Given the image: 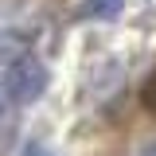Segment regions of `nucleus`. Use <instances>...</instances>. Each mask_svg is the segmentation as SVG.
Segmentation results:
<instances>
[{
    "label": "nucleus",
    "mask_w": 156,
    "mask_h": 156,
    "mask_svg": "<svg viewBox=\"0 0 156 156\" xmlns=\"http://www.w3.org/2000/svg\"><path fill=\"white\" fill-rule=\"evenodd\" d=\"M0 101H4V94H0Z\"/></svg>",
    "instance_id": "obj_6"
},
{
    "label": "nucleus",
    "mask_w": 156,
    "mask_h": 156,
    "mask_svg": "<svg viewBox=\"0 0 156 156\" xmlns=\"http://www.w3.org/2000/svg\"><path fill=\"white\" fill-rule=\"evenodd\" d=\"M136 156H156V140H148V144H140V152Z\"/></svg>",
    "instance_id": "obj_5"
},
{
    "label": "nucleus",
    "mask_w": 156,
    "mask_h": 156,
    "mask_svg": "<svg viewBox=\"0 0 156 156\" xmlns=\"http://www.w3.org/2000/svg\"><path fill=\"white\" fill-rule=\"evenodd\" d=\"M47 82H51V74H47V66H43L39 58L20 55L16 62L8 66L4 90H8V98H12V101H20V105H31V101H39V98L47 94Z\"/></svg>",
    "instance_id": "obj_1"
},
{
    "label": "nucleus",
    "mask_w": 156,
    "mask_h": 156,
    "mask_svg": "<svg viewBox=\"0 0 156 156\" xmlns=\"http://www.w3.org/2000/svg\"><path fill=\"white\" fill-rule=\"evenodd\" d=\"M140 101H144V109H152V113H156V74L144 82V90H140Z\"/></svg>",
    "instance_id": "obj_3"
},
{
    "label": "nucleus",
    "mask_w": 156,
    "mask_h": 156,
    "mask_svg": "<svg viewBox=\"0 0 156 156\" xmlns=\"http://www.w3.org/2000/svg\"><path fill=\"white\" fill-rule=\"evenodd\" d=\"M20 156H58V152H55V148H47V144H27Z\"/></svg>",
    "instance_id": "obj_4"
},
{
    "label": "nucleus",
    "mask_w": 156,
    "mask_h": 156,
    "mask_svg": "<svg viewBox=\"0 0 156 156\" xmlns=\"http://www.w3.org/2000/svg\"><path fill=\"white\" fill-rule=\"evenodd\" d=\"M125 8V0H82V16L86 20H113Z\"/></svg>",
    "instance_id": "obj_2"
}]
</instances>
